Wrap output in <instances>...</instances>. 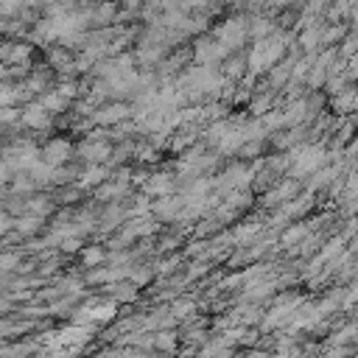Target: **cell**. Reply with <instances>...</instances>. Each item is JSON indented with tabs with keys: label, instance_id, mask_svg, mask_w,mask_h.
<instances>
[{
	"label": "cell",
	"instance_id": "obj_9",
	"mask_svg": "<svg viewBox=\"0 0 358 358\" xmlns=\"http://www.w3.org/2000/svg\"><path fill=\"white\" fill-rule=\"evenodd\" d=\"M126 6H140V0H126Z\"/></svg>",
	"mask_w": 358,
	"mask_h": 358
},
{
	"label": "cell",
	"instance_id": "obj_5",
	"mask_svg": "<svg viewBox=\"0 0 358 358\" xmlns=\"http://www.w3.org/2000/svg\"><path fill=\"white\" fill-rule=\"evenodd\" d=\"M14 229V218L6 213V210H0V235H6V232H11Z\"/></svg>",
	"mask_w": 358,
	"mask_h": 358
},
{
	"label": "cell",
	"instance_id": "obj_3",
	"mask_svg": "<svg viewBox=\"0 0 358 358\" xmlns=\"http://www.w3.org/2000/svg\"><path fill=\"white\" fill-rule=\"evenodd\" d=\"M126 115V109L123 106H106L101 115H98V120H120Z\"/></svg>",
	"mask_w": 358,
	"mask_h": 358
},
{
	"label": "cell",
	"instance_id": "obj_6",
	"mask_svg": "<svg viewBox=\"0 0 358 358\" xmlns=\"http://www.w3.org/2000/svg\"><path fill=\"white\" fill-rule=\"evenodd\" d=\"M17 263H20V255H0V271L14 268Z\"/></svg>",
	"mask_w": 358,
	"mask_h": 358
},
{
	"label": "cell",
	"instance_id": "obj_1",
	"mask_svg": "<svg viewBox=\"0 0 358 358\" xmlns=\"http://www.w3.org/2000/svg\"><path fill=\"white\" fill-rule=\"evenodd\" d=\"M70 154V145L67 140H48L42 148H39V162H45L48 168H59Z\"/></svg>",
	"mask_w": 358,
	"mask_h": 358
},
{
	"label": "cell",
	"instance_id": "obj_2",
	"mask_svg": "<svg viewBox=\"0 0 358 358\" xmlns=\"http://www.w3.org/2000/svg\"><path fill=\"white\" fill-rule=\"evenodd\" d=\"M20 120H22L25 126H31V129H48V126H50V115L42 109L39 101H36V103H28L25 109H20Z\"/></svg>",
	"mask_w": 358,
	"mask_h": 358
},
{
	"label": "cell",
	"instance_id": "obj_4",
	"mask_svg": "<svg viewBox=\"0 0 358 358\" xmlns=\"http://www.w3.org/2000/svg\"><path fill=\"white\" fill-rule=\"evenodd\" d=\"M20 120V109L17 106H3L0 109V123H17Z\"/></svg>",
	"mask_w": 358,
	"mask_h": 358
},
{
	"label": "cell",
	"instance_id": "obj_7",
	"mask_svg": "<svg viewBox=\"0 0 358 358\" xmlns=\"http://www.w3.org/2000/svg\"><path fill=\"white\" fill-rule=\"evenodd\" d=\"M8 179H11V168H8V165L0 159V185H6Z\"/></svg>",
	"mask_w": 358,
	"mask_h": 358
},
{
	"label": "cell",
	"instance_id": "obj_8",
	"mask_svg": "<svg viewBox=\"0 0 358 358\" xmlns=\"http://www.w3.org/2000/svg\"><path fill=\"white\" fill-rule=\"evenodd\" d=\"M84 260H87V263H95V260H101V252H98V249H87V252H84Z\"/></svg>",
	"mask_w": 358,
	"mask_h": 358
}]
</instances>
